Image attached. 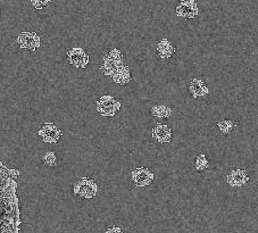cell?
Wrapping results in <instances>:
<instances>
[{"mask_svg":"<svg viewBox=\"0 0 258 233\" xmlns=\"http://www.w3.org/2000/svg\"><path fill=\"white\" fill-rule=\"evenodd\" d=\"M74 195L84 199H92L98 194V183L94 179L81 178L73 186Z\"/></svg>","mask_w":258,"mask_h":233,"instance_id":"6da1fadb","label":"cell"},{"mask_svg":"<svg viewBox=\"0 0 258 233\" xmlns=\"http://www.w3.org/2000/svg\"><path fill=\"white\" fill-rule=\"evenodd\" d=\"M96 108H97V112L101 116H105V117H113V116H115L120 112L121 102L118 101L116 98L113 97V96L105 95L101 96V97L98 99Z\"/></svg>","mask_w":258,"mask_h":233,"instance_id":"7a4b0ae2","label":"cell"},{"mask_svg":"<svg viewBox=\"0 0 258 233\" xmlns=\"http://www.w3.org/2000/svg\"><path fill=\"white\" fill-rule=\"evenodd\" d=\"M123 54H122L120 49H112L104 57V63H102L101 66L102 73H104L105 75L112 76L120 66L123 65Z\"/></svg>","mask_w":258,"mask_h":233,"instance_id":"3957f363","label":"cell"},{"mask_svg":"<svg viewBox=\"0 0 258 233\" xmlns=\"http://www.w3.org/2000/svg\"><path fill=\"white\" fill-rule=\"evenodd\" d=\"M16 42L18 43L19 48L23 50L36 51V49L40 48L41 38L38 33L31 31L21 32L16 39Z\"/></svg>","mask_w":258,"mask_h":233,"instance_id":"277c9868","label":"cell"},{"mask_svg":"<svg viewBox=\"0 0 258 233\" xmlns=\"http://www.w3.org/2000/svg\"><path fill=\"white\" fill-rule=\"evenodd\" d=\"M38 134L44 140L45 144H57L62 136V130L55 123H45L39 129Z\"/></svg>","mask_w":258,"mask_h":233,"instance_id":"5b68a950","label":"cell"},{"mask_svg":"<svg viewBox=\"0 0 258 233\" xmlns=\"http://www.w3.org/2000/svg\"><path fill=\"white\" fill-rule=\"evenodd\" d=\"M89 55L81 47H74L67 52V62L78 69H84L89 64Z\"/></svg>","mask_w":258,"mask_h":233,"instance_id":"8992f818","label":"cell"},{"mask_svg":"<svg viewBox=\"0 0 258 233\" xmlns=\"http://www.w3.org/2000/svg\"><path fill=\"white\" fill-rule=\"evenodd\" d=\"M175 13L178 17L186 19H194L198 16L199 7L196 0H181L175 8Z\"/></svg>","mask_w":258,"mask_h":233,"instance_id":"52a82bcc","label":"cell"},{"mask_svg":"<svg viewBox=\"0 0 258 233\" xmlns=\"http://www.w3.org/2000/svg\"><path fill=\"white\" fill-rule=\"evenodd\" d=\"M131 179L134 185H137L138 188H145V186H149L154 182L155 175L149 168L138 167L132 171Z\"/></svg>","mask_w":258,"mask_h":233,"instance_id":"ba28073f","label":"cell"},{"mask_svg":"<svg viewBox=\"0 0 258 233\" xmlns=\"http://www.w3.org/2000/svg\"><path fill=\"white\" fill-rule=\"evenodd\" d=\"M248 181H249V175H248V173L240 168L233 169V171H231L226 176V183L231 188L234 189L242 188L243 185L247 184Z\"/></svg>","mask_w":258,"mask_h":233,"instance_id":"9c48e42d","label":"cell"},{"mask_svg":"<svg viewBox=\"0 0 258 233\" xmlns=\"http://www.w3.org/2000/svg\"><path fill=\"white\" fill-rule=\"evenodd\" d=\"M151 135H153V139L158 142V144H168L172 140L171 128L166 124L158 123V124L153 128Z\"/></svg>","mask_w":258,"mask_h":233,"instance_id":"30bf717a","label":"cell"},{"mask_svg":"<svg viewBox=\"0 0 258 233\" xmlns=\"http://www.w3.org/2000/svg\"><path fill=\"white\" fill-rule=\"evenodd\" d=\"M188 89H189L190 95L193 96L194 98L206 97L208 93H210V90H208L207 85L205 84V82L201 79H198V78H194L191 80V81L189 82V86H188Z\"/></svg>","mask_w":258,"mask_h":233,"instance_id":"8fae6325","label":"cell"},{"mask_svg":"<svg viewBox=\"0 0 258 233\" xmlns=\"http://www.w3.org/2000/svg\"><path fill=\"white\" fill-rule=\"evenodd\" d=\"M113 81L118 85H127L131 81V71L127 65H122L111 76Z\"/></svg>","mask_w":258,"mask_h":233,"instance_id":"7c38bea8","label":"cell"},{"mask_svg":"<svg viewBox=\"0 0 258 233\" xmlns=\"http://www.w3.org/2000/svg\"><path fill=\"white\" fill-rule=\"evenodd\" d=\"M157 52H158V56H160L161 59H168L174 55L175 47L173 46V43H172L170 40L164 38L158 42Z\"/></svg>","mask_w":258,"mask_h":233,"instance_id":"4fadbf2b","label":"cell"},{"mask_svg":"<svg viewBox=\"0 0 258 233\" xmlns=\"http://www.w3.org/2000/svg\"><path fill=\"white\" fill-rule=\"evenodd\" d=\"M173 114V109L166 105H156L151 108V115L156 118H170Z\"/></svg>","mask_w":258,"mask_h":233,"instance_id":"5bb4252c","label":"cell"},{"mask_svg":"<svg viewBox=\"0 0 258 233\" xmlns=\"http://www.w3.org/2000/svg\"><path fill=\"white\" fill-rule=\"evenodd\" d=\"M217 129L222 134L227 135L236 129V124H234L233 121H230V119H223V121H220L217 123Z\"/></svg>","mask_w":258,"mask_h":233,"instance_id":"9a60e30c","label":"cell"},{"mask_svg":"<svg viewBox=\"0 0 258 233\" xmlns=\"http://www.w3.org/2000/svg\"><path fill=\"white\" fill-rule=\"evenodd\" d=\"M194 167L198 172H204L210 168V162H208L207 156L205 154H200L197 156L196 163H194Z\"/></svg>","mask_w":258,"mask_h":233,"instance_id":"2e32d148","label":"cell"},{"mask_svg":"<svg viewBox=\"0 0 258 233\" xmlns=\"http://www.w3.org/2000/svg\"><path fill=\"white\" fill-rule=\"evenodd\" d=\"M42 163H44L45 165L54 167V166L57 165V156H56L54 151L45 152L44 156H42Z\"/></svg>","mask_w":258,"mask_h":233,"instance_id":"e0dca14e","label":"cell"},{"mask_svg":"<svg viewBox=\"0 0 258 233\" xmlns=\"http://www.w3.org/2000/svg\"><path fill=\"white\" fill-rule=\"evenodd\" d=\"M30 1L35 9H45L51 4L52 0H30Z\"/></svg>","mask_w":258,"mask_h":233,"instance_id":"ac0fdd59","label":"cell"},{"mask_svg":"<svg viewBox=\"0 0 258 233\" xmlns=\"http://www.w3.org/2000/svg\"><path fill=\"white\" fill-rule=\"evenodd\" d=\"M106 233H124V232L122 231L121 228H118V226L114 225V226H112V228L107 229V231H106Z\"/></svg>","mask_w":258,"mask_h":233,"instance_id":"d6986e66","label":"cell"},{"mask_svg":"<svg viewBox=\"0 0 258 233\" xmlns=\"http://www.w3.org/2000/svg\"><path fill=\"white\" fill-rule=\"evenodd\" d=\"M79 1H85V0H79Z\"/></svg>","mask_w":258,"mask_h":233,"instance_id":"ffe728a7","label":"cell"}]
</instances>
